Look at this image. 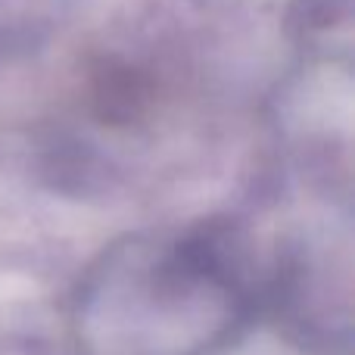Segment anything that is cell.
<instances>
[{"label":"cell","instance_id":"6da1fadb","mask_svg":"<svg viewBox=\"0 0 355 355\" xmlns=\"http://www.w3.org/2000/svg\"><path fill=\"white\" fill-rule=\"evenodd\" d=\"M250 234L227 218L116 243L78 290L91 355H215L259 309Z\"/></svg>","mask_w":355,"mask_h":355},{"label":"cell","instance_id":"7a4b0ae2","mask_svg":"<svg viewBox=\"0 0 355 355\" xmlns=\"http://www.w3.org/2000/svg\"><path fill=\"white\" fill-rule=\"evenodd\" d=\"M72 0H0V60L35 53L62 25Z\"/></svg>","mask_w":355,"mask_h":355}]
</instances>
